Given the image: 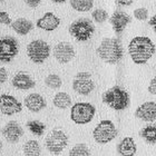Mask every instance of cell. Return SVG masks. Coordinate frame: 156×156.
<instances>
[{
	"label": "cell",
	"instance_id": "cell-1",
	"mask_svg": "<svg viewBox=\"0 0 156 156\" xmlns=\"http://www.w3.org/2000/svg\"><path fill=\"white\" fill-rule=\"evenodd\" d=\"M128 54L136 65H145L155 54V45L148 37L137 36L128 44Z\"/></svg>",
	"mask_w": 156,
	"mask_h": 156
},
{
	"label": "cell",
	"instance_id": "cell-2",
	"mask_svg": "<svg viewBox=\"0 0 156 156\" xmlns=\"http://www.w3.org/2000/svg\"><path fill=\"white\" fill-rule=\"evenodd\" d=\"M98 57L106 64L115 65L123 58L124 51L122 42L118 38H105L96 49Z\"/></svg>",
	"mask_w": 156,
	"mask_h": 156
},
{
	"label": "cell",
	"instance_id": "cell-3",
	"mask_svg": "<svg viewBox=\"0 0 156 156\" xmlns=\"http://www.w3.org/2000/svg\"><path fill=\"white\" fill-rule=\"evenodd\" d=\"M103 103L114 111H124L129 106V94L120 86H113L103 94Z\"/></svg>",
	"mask_w": 156,
	"mask_h": 156
},
{
	"label": "cell",
	"instance_id": "cell-4",
	"mask_svg": "<svg viewBox=\"0 0 156 156\" xmlns=\"http://www.w3.org/2000/svg\"><path fill=\"white\" fill-rule=\"evenodd\" d=\"M96 114V108L90 103H76L70 108V119L77 125L90 123Z\"/></svg>",
	"mask_w": 156,
	"mask_h": 156
},
{
	"label": "cell",
	"instance_id": "cell-5",
	"mask_svg": "<svg viewBox=\"0 0 156 156\" xmlns=\"http://www.w3.org/2000/svg\"><path fill=\"white\" fill-rule=\"evenodd\" d=\"M69 34L77 41L84 42L91 38L95 33V26L88 18H79L73 21L69 26Z\"/></svg>",
	"mask_w": 156,
	"mask_h": 156
},
{
	"label": "cell",
	"instance_id": "cell-6",
	"mask_svg": "<svg viewBox=\"0 0 156 156\" xmlns=\"http://www.w3.org/2000/svg\"><path fill=\"white\" fill-rule=\"evenodd\" d=\"M117 128L112 120H101L93 130V137L96 143L105 145L115 140L117 136Z\"/></svg>",
	"mask_w": 156,
	"mask_h": 156
},
{
	"label": "cell",
	"instance_id": "cell-7",
	"mask_svg": "<svg viewBox=\"0 0 156 156\" xmlns=\"http://www.w3.org/2000/svg\"><path fill=\"white\" fill-rule=\"evenodd\" d=\"M27 55L34 64H42L50 56V46L41 39L33 40L27 46Z\"/></svg>",
	"mask_w": 156,
	"mask_h": 156
},
{
	"label": "cell",
	"instance_id": "cell-8",
	"mask_svg": "<svg viewBox=\"0 0 156 156\" xmlns=\"http://www.w3.org/2000/svg\"><path fill=\"white\" fill-rule=\"evenodd\" d=\"M45 144L50 153L58 155L68 145V136L62 129H52L46 137Z\"/></svg>",
	"mask_w": 156,
	"mask_h": 156
},
{
	"label": "cell",
	"instance_id": "cell-9",
	"mask_svg": "<svg viewBox=\"0 0 156 156\" xmlns=\"http://www.w3.org/2000/svg\"><path fill=\"white\" fill-rule=\"evenodd\" d=\"M19 52V44L15 37H0V62L8 64Z\"/></svg>",
	"mask_w": 156,
	"mask_h": 156
},
{
	"label": "cell",
	"instance_id": "cell-10",
	"mask_svg": "<svg viewBox=\"0 0 156 156\" xmlns=\"http://www.w3.org/2000/svg\"><path fill=\"white\" fill-rule=\"evenodd\" d=\"M73 89L77 94L87 96L95 89V83L91 75L87 72H80L76 74L73 80Z\"/></svg>",
	"mask_w": 156,
	"mask_h": 156
},
{
	"label": "cell",
	"instance_id": "cell-11",
	"mask_svg": "<svg viewBox=\"0 0 156 156\" xmlns=\"http://www.w3.org/2000/svg\"><path fill=\"white\" fill-rule=\"evenodd\" d=\"M23 111V104L15 96L8 94L0 95V113L6 116H12Z\"/></svg>",
	"mask_w": 156,
	"mask_h": 156
},
{
	"label": "cell",
	"instance_id": "cell-12",
	"mask_svg": "<svg viewBox=\"0 0 156 156\" xmlns=\"http://www.w3.org/2000/svg\"><path fill=\"white\" fill-rule=\"evenodd\" d=\"M52 55L55 59L60 64H67V62H72L74 57H75L76 52L74 49V46L70 42L62 41L58 42L57 45L52 49Z\"/></svg>",
	"mask_w": 156,
	"mask_h": 156
},
{
	"label": "cell",
	"instance_id": "cell-13",
	"mask_svg": "<svg viewBox=\"0 0 156 156\" xmlns=\"http://www.w3.org/2000/svg\"><path fill=\"white\" fill-rule=\"evenodd\" d=\"M1 133H2V136L6 138L8 143L16 144L19 142V140L23 135V129L17 122L11 120V122H8L2 127Z\"/></svg>",
	"mask_w": 156,
	"mask_h": 156
},
{
	"label": "cell",
	"instance_id": "cell-14",
	"mask_svg": "<svg viewBox=\"0 0 156 156\" xmlns=\"http://www.w3.org/2000/svg\"><path fill=\"white\" fill-rule=\"evenodd\" d=\"M130 21H132V18L125 11H122V10H116L109 18V23H111L113 29L117 35H120L123 33Z\"/></svg>",
	"mask_w": 156,
	"mask_h": 156
},
{
	"label": "cell",
	"instance_id": "cell-15",
	"mask_svg": "<svg viewBox=\"0 0 156 156\" xmlns=\"http://www.w3.org/2000/svg\"><path fill=\"white\" fill-rule=\"evenodd\" d=\"M135 116L143 122L156 120V103L155 101H146L138 106L135 112Z\"/></svg>",
	"mask_w": 156,
	"mask_h": 156
},
{
	"label": "cell",
	"instance_id": "cell-16",
	"mask_svg": "<svg viewBox=\"0 0 156 156\" xmlns=\"http://www.w3.org/2000/svg\"><path fill=\"white\" fill-rule=\"evenodd\" d=\"M60 25V19L56 16L55 13L50 12H45L41 18H39L36 21L37 28L45 31H54L59 27Z\"/></svg>",
	"mask_w": 156,
	"mask_h": 156
},
{
	"label": "cell",
	"instance_id": "cell-17",
	"mask_svg": "<svg viewBox=\"0 0 156 156\" xmlns=\"http://www.w3.org/2000/svg\"><path fill=\"white\" fill-rule=\"evenodd\" d=\"M23 103H25V106H26L27 109L30 111L31 113H39L42 109H45L46 106H47V101L44 98V96H41L40 94H37V93H33V94H29L28 96H26L23 99Z\"/></svg>",
	"mask_w": 156,
	"mask_h": 156
},
{
	"label": "cell",
	"instance_id": "cell-18",
	"mask_svg": "<svg viewBox=\"0 0 156 156\" xmlns=\"http://www.w3.org/2000/svg\"><path fill=\"white\" fill-rule=\"evenodd\" d=\"M11 84L15 88L20 89V90H29L36 86V81L34 80L31 76L28 73L19 72L13 76Z\"/></svg>",
	"mask_w": 156,
	"mask_h": 156
},
{
	"label": "cell",
	"instance_id": "cell-19",
	"mask_svg": "<svg viewBox=\"0 0 156 156\" xmlns=\"http://www.w3.org/2000/svg\"><path fill=\"white\" fill-rule=\"evenodd\" d=\"M136 152L137 146L133 137H124L117 145V153L120 156H134Z\"/></svg>",
	"mask_w": 156,
	"mask_h": 156
},
{
	"label": "cell",
	"instance_id": "cell-20",
	"mask_svg": "<svg viewBox=\"0 0 156 156\" xmlns=\"http://www.w3.org/2000/svg\"><path fill=\"white\" fill-rule=\"evenodd\" d=\"M10 26L13 31L20 36H26L34 29V23L26 18H18V19L13 20Z\"/></svg>",
	"mask_w": 156,
	"mask_h": 156
},
{
	"label": "cell",
	"instance_id": "cell-21",
	"mask_svg": "<svg viewBox=\"0 0 156 156\" xmlns=\"http://www.w3.org/2000/svg\"><path fill=\"white\" fill-rule=\"evenodd\" d=\"M52 104L59 109H67L72 106V97L65 91H59L54 96Z\"/></svg>",
	"mask_w": 156,
	"mask_h": 156
},
{
	"label": "cell",
	"instance_id": "cell-22",
	"mask_svg": "<svg viewBox=\"0 0 156 156\" xmlns=\"http://www.w3.org/2000/svg\"><path fill=\"white\" fill-rule=\"evenodd\" d=\"M23 153L26 156H40L41 154L40 144L35 140H27L23 145Z\"/></svg>",
	"mask_w": 156,
	"mask_h": 156
},
{
	"label": "cell",
	"instance_id": "cell-23",
	"mask_svg": "<svg viewBox=\"0 0 156 156\" xmlns=\"http://www.w3.org/2000/svg\"><path fill=\"white\" fill-rule=\"evenodd\" d=\"M140 136L143 138L146 143L155 144L156 143V126L154 125H147L143 127L140 132Z\"/></svg>",
	"mask_w": 156,
	"mask_h": 156
},
{
	"label": "cell",
	"instance_id": "cell-24",
	"mask_svg": "<svg viewBox=\"0 0 156 156\" xmlns=\"http://www.w3.org/2000/svg\"><path fill=\"white\" fill-rule=\"evenodd\" d=\"M70 7L78 12H87L94 6V0H70Z\"/></svg>",
	"mask_w": 156,
	"mask_h": 156
},
{
	"label": "cell",
	"instance_id": "cell-25",
	"mask_svg": "<svg viewBox=\"0 0 156 156\" xmlns=\"http://www.w3.org/2000/svg\"><path fill=\"white\" fill-rule=\"evenodd\" d=\"M26 126L30 133L34 134L35 136H42L46 129V125L40 120H28Z\"/></svg>",
	"mask_w": 156,
	"mask_h": 156
},
{
	"label": "cell",
	"instance_id": "cell-26",
	"mask_svg": "<svg viewBox=\"0 0 156 156\" xmlns=\"http://www.w3.org/2000/svg\"><path fill=\"white\" fill-rule=\"evenodd\" d=\"M69 156H91L88 146L84 143L76 144L72 150L69 151Z\"/></svg>",
	"mask_w": 156,
	"mask_h": 156
},
{
	"label": "cell",
	"instance_id": "cell-27",
	"mask_svg": "<svg viewBox=\"0 0 156 156\" xmlns=\"http://www.w3.org/2000/svg\"><path fill=\"white\" fill-rule=\"evenodd\" d=\"M45 84L47 87L51 88V89H58L62 87V80L57 74H50L45 78Z\"/></svg>",
	"mask_w": 156,
	"mask_h": 156
},
{
	"label": "cell",
	"instance_id": "cell-28",
	"mask_svg": "<svg viewBox=\"0 0 156 156\" xmlns=\"http://www.w3.org/2000/svg\"><path fill=\"white\" fill-rule=\"evenodd\" d=\"M91 18L94 19L95 23H103L108 19V13L106 10L98 8V9H95L94 11L91 12Z\"/></svg>",
	"mask_w": 156,
	"mask_h": 156
},
{
	"label": "cell",
	"instance_id": "cell-29",
	"mask_svg": "<svg viewBox=\"0 0 156 156\" xmlns=\"http://www.w3.org/2000/svg\"><path fill=\"white\" fill-rule=\"evenodd\" d=\"M134 17L140 21H144L148 18V10L146 8H137L134 10Z\"/></svg>",
	"mask_w": 156,
	"mask_h": 156
},
{
	"label": "cell",
	"instance_id": "cell-30",
	"mask_svg": "<svg viewBox=\"0 0 156 156\" xmlns=\"http://www.w3.org/2000/svg\"><path fill=\"white\" fill-rule=\"evenodd\" d=\"M11 23H12V20L8 15V12L7 11H0V23L9 26V25H11Z\"/></svg>",
	"mask_w": 156,
	"mask_h": 156
},
{
	"label": "cell",
	"instance_id": "cell-31",
	"mask_svg": "<svg viewBox=\"0 0 156 156\" xmlns=\"http://www.w3.org/2000/svg\"><path fill=\"white\" fill-rule=\"evenodd\" d=\"M148 93L152 95H155L156 96V76H154L152 78V80L150 81V85H148Z\"/></svg>",
	"mask_w": 156,
	"mask_h": 156
},
{
	"label": "cell",
	"instance_id": "cell-32",
	"mask_svg": "<svg viewBox=\"0 0 156 156\" xmlns=\"http://www.w3.org/2000/svg\"><path fill=\"white\" fill-rule=\"evenodd\" d=\"M8 79V70L5 67H0V84L6 83Z\"/></svg>",
	"mask_w": 156,
	"mask_h": 156
},
{
	"label": "cell",
	"instance_id": "cell-33",
	"mask_svg": "<svg viewBox=\"0 0 156 156\" xmlns=\"http://www.w3.org/2000/svg\"><path fill=\"white\" fill-rule=\"evenodd\" d=\"M25 2L28 7L30 8H37V7L40 5L41 0H25Z\"/></svg>",
	"mask_w": 156,
	"mask_h": 156
},
{
	"label": "cell",
	"instance_id": "cell-34",
	"mask_svg": "<svg viewBox=\"0 0 156 156\" xmlns=\"http://www.w3.org/2000/svg\"><path fill=\"white\" fill-rule=\"evenodd\" d=\"M116 3L118 6H122V7H128V6H132L134 2V0H115Z\"/></svg>",
	"mask_w": 156,
	"mask_h": 156
},
{
	"label": "cell",
	"instance_id": "cell-35",
	"mask_svg": "<svg viewBox=\"0 0 156 156\" xmlns=\"http://www.w3.org/2000/svg\"><path fill=\"white\" fill-rule=\"evenodd\" d=\"M148 25L153 28L154 31H155V34H156V15H154V16L151 18L150 21H148Z\"/></svg>",
	"mask_w": 156,
	"mask_h": 156
},
{
	"label": "cell",
	"instance_id": "cell-36",
	"mask_svg": "<svg viewBox=\"0 0 156 156\" xmlns=\"http://www.w3.org/2000/svg\"><path fill=\"white\" fill-rule=\"evenodd\" d=\"M50 1H52V2H55V3H64L66 0H50Z\"/></svg>",
	"mask_w": 156,
	"mask_h": 156
},
{
	"label": "cell",
	"instance_id": "cell-37",
	"mask_svg": "<svg viewBox=\"0 0 156 156\" xmlns=\"http://www.w3.org/2000/svg\"><path fill=\"white\" fill-rule=\"evenodd\" d=\"M2 147H3V145H2V142H1V140H0V152L2 151Z\"/></svg>",
	"mask_w": 156,
	"mask_h": 156
},
{
	"label": "cell",
	"instance_id": "cell-38",
	"mask_svg": "<svg viewBox=\"0 0 156 156\" xmlns=\"http://www.w3.org/2000/svg\"><path fill=\"white\" fill-rule=\"evenodd\" d=\"M3 1H5V0H0V3H1V2H3Z\"/></svg>",
	"mask_w": 156,
	"mask_h": 156
}]
</instances>
